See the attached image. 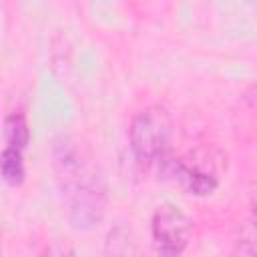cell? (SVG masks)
Masks as SVG:
<instances>
[{
    "instance_id": "obj_10",
    "label": "cell",
    "mask_w": 257,
    "mask_h": 257,
    "mask_svg": "<svg viewBox=\"0 0 257 257\" xmlns=\"http://www.w3.org/2000/svg\"><path fill=\"white\" fill-rule=\"evenodd\" d=\"M0 257H2V239H0Z\"/></svg>"
},
{
    "instance_id": "obj_7",
    "label": "cell",
    "mask_w": 257,
    "mask_h": 257,
    "mask_svg": "<svg viewBox=\"0 0 257 257\" xmlns=\"http://www.w3.org/2000/svg\"><path fill=\"white\" fill-rule=\"evenodd\" d=\"M4 139H6V147L18 149V151L26 149L30 133H28V124H26L22 114L14 112V114L6 116V120H4Z\"/></svg>"
},
{
    "instance_id": "obj_4",
    "label": "cell",
    "mask_w": 257,
    "mask_h": 257,
    "mask_svg": "<svg viewBox=\"0 0 257 257\" xmlns=\"http://www.w3.org/2000/svg\"><path fill=\"white\" fill-rule=\"evenodd\" d=\"M161 161H163V173L177 179L189 193L205 197L217 189V179L213 173L201 171L197 167H189L179 159H165L163 157Z\"/></svg>"
},
{
    "instance_id": "obj_3",
    "label": "cell",
    "mask_w": 257,
    "mask_h": 257,
    "mask_svg": "<svg viewBox=\"0 0 257 257\" xmlns=\"http://www.w3.org/2000/svg\"><path fill=\"white\" fill-rule=\"evenodd\" d=\"M153 231V241L163 255H179L193 233V221L175 205H161L151 223Z\"/></svg>"
},
{
    "instance_id": "obj_9",
    "label": "cell",
    "mask_w": 257,
    "mask_h": 257,
    "mask_svg": "<svg viewBox=\"0 0 257 257\" xmlns=\"http://www.w3.org/2000/svg\"><path fill=\"white\" fill-rule=\"evenodd\" d=\"M42 257H74V253H72L70 247H66V245H62V243H52V245L44 251Z\"/></svg>"
},
{
    "instance_id": "obj_8",
    "label": "cell",
    "mask_w": 257,
    "mask_h": 257,
    "mask_svg": "<svg viewBox=\"0 0 257 257\" xmlns=\"http://www.w3.org/2000/svg\"><path fill=\"white\" fill-rule=\"evenodd\" d=\"M255 255H257L255 253V231H253V223H249L245 231L241 233V237L237 239L233 257H255Z\"/></svg>"
},
{
    "instance_id": "obj_6",
    "label": "cell",
    "mask_w": 257,
    "mask_h": 257,
    "mask_svg": "<svg viewBox=\"0 0 257 257\" xmlns=\"http://www.w3.org/2000/svg\"><path fill=\"white\" fill-rule=\"evenodd\" d=\"M24 161H22V151L6 147L0 153V177L8 185H20L24 181Z\"/></svg>"
},
{
    "instance_id": "obj_5",
    "label": "cell",
    "mask_w": 257,
    "mask_h": 257,
    "mask_svg": "<svg viewBox=\"0 0 257 257\" xmlns=\"http://www.w3.org/2000/svg\"><path fill=\"white\" fill-rule=\"evenodd\" d=\"M104 251L106 257H133L135 253V241H133V233L126 225H116L108 231L106 235V243H104Z\"/></svg>"
},
{
    "instance_id": "obj_1",
    "label": "cell",
    "mask_w": 257,
    "mask_h": 257,
    "mask_svg": "<svg viewBox=\"0 0 257 257\" xmlns=\"http://www.w3.org/2000/svg\"><path fill=\"white\" fill-rule=\"evenodd\" d=\"M56 171L70 225L80 231L96 227L106 211V189L96 169L66 143L56 149Z\"/></svg>"
},
{
    "instance_id": "obj_2",
    "label": "cell",
    "mask_w": 257,
    "mask_h": 257,
    "mask_svg": "<svg viewBox=\"0 0 257 257\" xmlns=\"http://www.w3.org/2000/svg\"><path fill=\"white\" fill-rule=\"evenodd\" d=\"M131 149L141 163L161 161L169 149L173 120L163 106H147L131 122Z\"/></svg>"
},
{
    "instance_id": "obj_11",
    "label": "cell",
    "mask_w": 257,
    "mask_h": 257,
    "mask_svg": "<svg viewBox=\"0 0 257 257\" xmlns=\"http://www.w3.org/2000/svg\"><path fill=\"white\" fill-rule=\"evenodd\" d=\"M159 257H171V255H163V253H159Z\"/></svg>"
}]
</instances>
